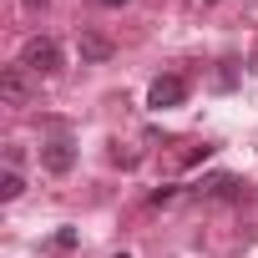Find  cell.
<instances>
[{"mask_svg":"<svg viewBox=\"0 0 258 258\" xmlns=\"http://www.w3.org/2000/svg\"><path fill=\"white\" fill-rule=\"evenodd\" d=\"M106 56H111V41L96 36V31H86L81 36V61H106Z\"/></svg>","mask_w":258,"mask_h":258,"instance_id":"obj_6","label":"cell"},{"mask_svg":"<svg viewBox=\"0 0 258 258\" xmlns=\"http://www.w3.org/2000/svg\"><path fill=\"white\" fill-rule=\"evenodd\" d=\"M26 76H31V71H26L21 61L0 71V96H6L11 106H26V101H31V81H26Z\"/></svg>","mask_w":258,"mask_h":258,"instance_id":"obj_4","label":"cell"},{"mask_svg":"<svg viewBox=\"0 0 258 258\" xmlns=\"http://www.w3.org/2000/svg\"><path fill=\"white\" fill-rule=\"evenodd\" d=\"M26 6H31V11H36V6H46V0H26Z\"/></svg>","mask_w":258,"mask_h":258,"instance_id":"obj_10","label":"cell"},{"mask_svg":"<svg viewBox=\"0 0 258 258\" xmlns=\"http://www.w3.org/2000/svg\"><path fill=\"white\" fill-rule=\"evenodd\" d=\"M116 258H126V253H116Z\"/></svg>","mask_w":258,"mask_h":258,"instance_id":"obj_11","label":"cell"},{"mask_svg":"<svg viewBox=\"0 0 258 258\" xmlns=\"http://www.w3.org/2000/svg\"><path fill=\"white\" fill-rule=\"evenodd\" d=\"M198 192L213 198V203H233V198H243V177H233V172H213V177L198 182Z\"/></svg>","mask_w":258,"mask_h":258,"instance_id":"obj_5","label":"cell"},{"mask_svg":"<svg viewBox=\"0 0 258 258\" xmlns=\"http://www.w3.org/2000/svg\"><path fill=\"white\" fill-rule=\"evenodd\" d=\"M71 162H76V142H71L66 132H56L51 142H41V167H46V172L61 177V172H71Z\"/></svg>","mask_w":258,"mask_h":258,"instance_id":"obj_2","label":"cell"},{"mask_svg":"<svg viewBox=\"0 0 258 258\" xmlns=\"http://www.w3.org/2000/svg\"><path fill=\"white\" fill-rule=\"evenodd\" d=\"M61 41H51V36H36V41H26L21 46V66L31 71V76H56L61 71Z\"/></svg>","mask_w":258,"mask_h":258,"instance_id":"obj_1","label":"cell"},{"mask_svg":"<svg viewBox=\"0 0 258 258\" xmlns=\"http://www.w3.org/2000/svg\"><path fill=\"white\" fill-rule=\"evenodd\" d=\"M101 6H126V0H101Z\"/></svg>","mask_w":258,"mask_h":258,"instance_id":"obj_9","label":"cell"},{"mask_svg":"<svg viewBox=\"0 0 258 258\" xmlns=\"http://www.w3.org/2000/svg\"><path fill=\"white\" fill-rule=\"evenodd\" d=\"M208 152H213V147H208V142H198V147H187V152H182V162H198V157H208Z\"/></svg>","mask_w":258,"mask_h":258,"instance_id":"obj_8","label":"cell"},{"mask_svg":"<svg viewBox=\"0 0 258 258\" xmlns=\"http://www.w3.org/2000/svg\"><path fill=\"white\" fill-rule=\"evenodd\" d=\"M208 6H213V0H208Z\"/></svg>","mask_w":258,"mask_h":258,"instance_id":"obj_12","label":"cell"},{"mask_svg":"<svg viewBox=\"0 0 258 258\" xmlns=\"http://www.w3.org/2000/svg\"><path fill=\"white\" fill-rule=\"evenodd\" d=\"M26 192V177L16 172V167H6V172H0V198H6V203H16Z\"/></svg>","mask_w":258,"mask_h":258,"instance_id":"obj_7","label":"cell"},{"mask_svg":"<svg viewBox=\"0 0 258 258\" xmlns=\"http://www.w3.org/2000/svg\"><path fill=\"white\" fill-rule=\"evenodd\" d=\"M182 101H187V81L182 76H157L147 86V106H157V111L162 106H182Z\"/></svg>","mask_w":258,"mask_h":258,"instance_id":"obj_3","label":"cell"}]
</instances>
